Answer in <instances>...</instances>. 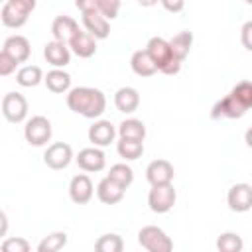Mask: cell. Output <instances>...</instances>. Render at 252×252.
Instances as JSON below:
<instances>
[{
	"label": "cell",
	"instance_id": "cell-26",
	"mask_svg": "<svg viewBox=\"0 0 252 252\" xmlns=\"http://www.w3.org/2000/svg\"><path fill=\"white\" fill-rule=\"evenodd\" d=\"M169 45H171L173 55H175L179 61H185V57L189 55L191 45H193V33H191V32H179L177 35H173V37L169 39Z\"/></svg>",
	"mask_w": 252,
	"mask_h": 252
},
{
	"label": "cell",
	"instance_id": "cell-28",
	"mask_svg": "<svg viewBox=\"0 0 252 252\" xmlns=\"http://www.w3.org/2000/svg\"><path fill=\"white\" fill-rule=\"evenodd\" d=\"M244 248V242L238 232H222L217 238V250L219 252H240Z\"/></svg>",
	"mask_w": 252,
	"mask_h": 252
},
{
	"label": "cell",
	"instance_id": "cell-12",
	"mask_svg": "<svg viewBox=\"0 0 252 252\" xmlns=\"http://www.w3.org/2000/svg\"><path fill=\"white\" fill-rule=\"evenodd\" d=\"M93 193H94V187H93V181L87 173H79L71 179L69 183V197L75 205H87L91 199H93Z\"/></svg>",
	"mask_w": 252,
	"mask_h": 252
},
{
	"label": "cell",
	"instance_id": "cell-5",
	"mask_svg": "<svg viewBox=\"0 0 252 252\" xmlns=\"http://www.w3.org/2000/svg\"><path fill=\"white\" fill-rule=\"evenodd\" d=\"M175 199H177V193H175L171 183H167V185H152V189L148 193V205L158 215H163V213L171 211L173 205H175Z\"/></svg>",
	"mask_w": 252,
	"mask_h": 252
},
{
	"label": "cell",
	"instance_id": "cell-24",
	"mask_svg": "<svg viewBox=\"0 0 252 252\" xmlns=\"http://www.w3.org/2000/svg\"><path fill=\"white\" fill-rule=\"evenodd\" d=\"M41 81H43V71H41V67H37V65H24V67H20L18 73H16V83H18L20 87H26V89L37 87Z\"/></svg>",
	"mask_w": 252,
	"mask_h": 252
},
{
	"label": "cell",
	"instance_id": "cell-19",
	"mask_svg": "<svg viewBox=\"0 0 252 252\" xmlns=\"http://www.w3.org/2000/svg\"><path fill=\"white\" fill-rule=\"evenodd\" d=\"M130 67L138 77H152L158 73V65L148 53V49H138L130 57Z\"/></svg>",
	"mask_w": 252,
	"mask_h": 252
},
{
	"label": "cell",
	"instance_id": "cell-10",
	"mask_svg": "<svg viewBox=\"0 0 252 252\" xmlns=\"http://www.w3.org/2000/svg\"><path fill=\"white\" fill-rule=\"evenodd\" d=\"M77 165L83 169V171H89V173H94V171H102L104 165H106V156L104 152L98 148V146H93V148H85L77 154L75 158Z\"/></svg>",
	"mask_w": 252,
	"mask_h": 252
},
{
	"label": "cell",
	"instance_id": "cell-42",
	"mask_svg": "<svg viewBox=\"0 0 252 252\" xmlns=\"http://www.w3.org/2000/svg\"><path fill=\"white\" fill-rule=\"evenodd\" d=\"M244 142H246L248 148H252V126L246 130V134H244Z\"/></svg>",
	"mask_w": 252,
	"mask_h": 252
},
{
	"label": "cell",
	"instance_id": "cell-13",
	"mask_svg": "<svg viewBox=\"0 0 252 252\" xmlns=\"http://www.w3.org/2000/svg\"><path fill=\"white\" fill-rule=\"evenodd\" d=\"M43 57L49 65L63 69L65 65L71 63V47H69V43L57 41V39L47 41L45 47H43Z\"/></svg>",
	"mask_w": 252,
	"mask_h": 252
},
{
	"label": "cell",
	"instance_id": "cell-34",
	"mask_svg": "<svg viewBox=\"0 0 252 252\" xmlns=\"http://www.w3.org/2000/svg\"><path fill=\"white\" fill-rule=\"evenodd\" d=\"M98 12H100L106 20H114V18H118V12H120V0H98Z\"/></svg>",
	"mask_w": 252,
	"mask_h": 252
},
{
	"label": "cell",
	"instance_id": "cell-4",
	"mask_svg": "<svg viewBox=\"0 0 252 252\" xmlns=\"http://www.w3.org/2000/svg\"><path fill=\"white\" fill-rule=\"evenodd\" d=\"M51 132H53L51 130V122L45 116H41V114L32 116L26 122V126H24V138H26V142L30 146H35V148L45 146L51 140Z\"/></svg>",
	"mask_w": 252,
	"mask_h": 252
},
{
	"label": "cell",
	"instance_id": "cell-15",
	"mask_svg": "<svg viewBox=\"0 0 252 252\" xmlns=\"http://www.w3.org/2000/svg\"><path fill=\"white\" fill-rule=\"evenodd\" d=\"M116 128L110 120H96L91 128H89V142H93L98 148L108 146L110 142H114L116 138Z\"/></svg>",
	"mask_w": 252,
	"mask_h": 252
},
{
	"label": "cell",
	"instance_id": "cell-43",
	"mask_svg": "<svg viewBox=\"0 0 252 252\" xmlns=\"http://www.w3.org/2000/svg\"><path fill=\"white\" fill-rule=\"evenodd\" d=\"M244 2H246V4H250V6H252V0H244Z\"/></svg>",
	"mask_w": 252,
	"mask_h": 252
},
{
	"label": "cell",
	"instance_id": "cell-29",
	"mask_svg": "<svg viewBox=\"0 0 252 252\" xmlns=\"http://www.w3.org/2000/svg\"><path fill=\"white\" fill-rule=\"evenodd\" d=\"M94 250H98V252H122L124 250V240H122V236H118L114 232L102 234L94 242Z\"/></svg>",
	"mask_w": 252,
	"mask_h": 252
},
{
	"label": "cell",
	"instance_id": "cell-7",
	"mask_svg": "<svg viewBox=\"0 0 252 252\" xmlns=\"http://www.w3.org/2000/svg\"><path fill=\"white\" fill-rule=\"evenodd\" d=\"M228 209L234 213H246L252 209V185L250 183H234L226 193Z\"/></svg>",
	"mask_w": 252,
	"mask_h": 252
},
{
	"label": "cell",
	"instance_id": "cell-23",
	"mask_svg": "<svg viewBox=\"0 0 252 252\" xmlns=\"http://www.w3.org/2000/svg\"><path fill=\"white\" fill-rule=\"evenodd\" d=\"M28 18H30V14H26V12H22L20 8H16L10 0H6L4 2V6H2V12H0V20H2V24L6 26V28H22L26 22H28Z\"/></svg>",
	"mask_w": 252,
	"mask_h": 252
},
{
	"label": "cell",
	"instance_id": "cell-27",
	"mask_svg": "<svg viewBox=\"0 0 252 252\" xmlns=\"http://www.w3.org/2000/svg\"><path fill=\"white\" fill-rule=\"evenodd\" d=\"M116 152H118V156L124 158L126 161H134V159L142 158V154H144V142L120 138L118 144H116Z\"/></svg>",
	"mask_w": 252,
	"mask_h": 252
},
{
	"label": "cell",
	"instance_id": "cell-30",
	"mask_svg": "<svg viewBox=\"0 0 252 252\" xmlns=\"http://www.w3.org/2000/svg\"><path fill=\"white\" fill-rule=\"evenodd\" d=\"M108 177L114 179L116 183H120L124 189H128L132 185V181H134V171L126 163H114L110 167V171H108Z\"/></svg>",
	"mask_w": 252,
	"mask_h": 252
},
{
	"label": "cell",
	"instance_id": "cell-8",
	"mask_svg": "<svg viewBox=\"0 0 252 252\" xmlns=\"http://www.w3.org/2000/svg\"><path fill=\"white\" fill-rule=\"evenodd\" d=\"M71 159H73V150L65 142H55V144L47 146V150L43 154V161L51 169H65L71 163Z\"/></svg>",
	"mask_w": 252,
	"mask_h": 252
},
{
	"label": "cell",
	"instance_id": "cell-16",
	"mask_svg": "<svg viewBox=\"0 0 252 252\" xmlns=\"http://www.w3.org/2000/svg\"><path fill=\"white\" fill-rule=\"evenodd\" d=\"M69 47H71V51H73L77 57L89 59V57H93V55L96 53V37H93L87 30H85V32L79 30V32L73 35V39L69 41Z\"/></svg>",
	"mask_w": 252,
	"mask_h": 252
},
{
	"label": "cell",
	"instance_id": "cell-6",
	"mask_svg": "<svg viewBox=\"0 0 252 252\" xmlns=\"http://www.w3.org/2000/svg\"><path fill=\"white\" fill-rule=\"evenodd\" d=\"M2 114L8 122L20 124L28 116V100L20 93H6L2 98Z\"/></svg>",
	"mask_w": 252,
	"mask_h": 252
},
{
	"label": "cell",
	"instance_id": "cell-25",
	"mask_svg": "<svg viewBox=\"0 0 252 252\" xmlns=\"http://www.w3.org/2000/svg\"><path fill=\"white\" fill-rule=\"evenodd\" d=\"M118 136L120 138H126V140H140V142H144V138H146V126L138 118H126L118 126Z\"/></svg>",
	"mask_w": 252,
	"mask_h": 252
},
{
	"label": "cell",
	"instance_id": "cell-20",
	"mask_svg": "<svg viewBox=\"0 0 252 252\" xmlns=\"http://www.w3.org/2000/svg\"><path fill=\"white\" fill-rule=\"evenodd\" d=\"M83 26L85 30L96 37V39H106L110 33V24L108 20L100 14V12H93V14H83Z\"/></svg>",
	"mask_w": 252,
	"mask_h": 252
},
{
	"label": "cell",
	"instance_id": "cell-32",
	"mask_svg": "<svg viewBox=\"0 0 252 252\" xmlns=\"http://www.w3.org/2000/svg\"><path fill=\"white\" fill-rule=\"evenodd\" d=\"M230 94H232L246 110L252 108V81H240V83H236V85L232 87Z\"/></svg>",
	"mask_w": 252,
	"mask_h": 252
},
{
	"label": "cell",
	"instance_id": "cell-31",
	"mask_svg": "<svg viewBox=\"0 0 252 252\" xmlns=\"http://www.w3.org/2000/svg\"><path fill=\"white\" fill-rule=\"evenodd\" d=\"M65 244H67V232H51L37 244V252H57L65 248Z\"/></svg>",
	"mask_w": 252,
	"mask_h": 252
},
{
	"label": "cell",
	"instance_id": "cell-18",
	"mask_svg": "<svg viewBox=\"0 0 252 252\" xmlns=\"http://www.w3.org/2000/svg\"><path fill=\"white\" fill-rule=\"evenodd\" d=\"M2 51L10 53L18 63H26L30 59L32 47H30L28 37H24V35H10V37H6L4 45H2Z\"/></svg>",
	"mask_w": 252,
	"mask_h": 252
},
{
	"label": "cell",
	"instance_id": "cell-35",
	"mask_svg": "<svg viewBox=\"0 0 252 252\" xmlns=\"http://www.w3.org/2000/svg\"><path fill=\"white\" fill-rule=\"evenodd\" d=\"M18 65H20V63H18L10 53L0 51V75H2V77L12 75V73L16 71V67H18Z\"/></svg>",
	"mask_w": 252,
	"mask_h": 252
},
{
	"label": "cell",
	"instance_id": "cell-9",
	"mask_svg": "<svg viewBox=\"0 0 252 252\" xmlns=\"http://www.w3.org/2000/svg\"><path fill=\"white\" fill-rule=\"evenodd\" d=\"M246 114V108L228 93L226 96H222L220 100L215 102L213 110H211V118L213 120H219V118H230V120H236V118H242Z\"/></svg>",
	"mask_w": 252,
	"mask_h": 252
},
{
	"label": "cell",
	"instance_id": "cell-11",
	"mask_svg": "<svg viewBox=\"0 0 252 252\" xmlns=\"http://www.w3.org/2000/svg\"><path fill=\"white\" fill-rule=\"evenodd\" d=\"M175 177V169L167 159H154L146 167V179L150 185H167Z\"/></svg>",
	"mask_w": 252,
	"mask_h": 252
},
{
	"label": "cell",
	"instance_id": "cell-33",
	"mask_svg": "<svg viewBox=\"0 0 252 252\" xmlns=\"http://www.w3.org/2000/svg\"><path fill=\"white\" fill-rule=\"evenodd\" d=\"M0 248H2L4 252H30L32 246H30V242H28L26 238H22V236H12V238L2 240Z\"/></svg>",
	"mask_w": 252,
	"mask_h": 252
},
{
	"label": "cell",
	"instance_id": "cell-22",
	"mask_svg": "<svg viewBox=\"0 0 252 252\" xmlns=\"http://www.w3.org/2000/svg\"><path fill=\"white\" fill-rule=\"evenodd\" d=\"M43 83L47 87V91L55 93V94H63V93H69L71 91V75L59 67H53L45 77H43Z\"/></svg>",
	"mask_w": 252,
	"mask_h": 252
},
{
	"label": "cell",
	"instance_id": "cell-21",
	"mask_svg": "<svg viewBox=\"0 0 252 252\" xmlns=\"http://www.w3.org/2000/svg\"><path fill=\"white\" fill-rule=\"evenodd\" d=\"M114 106L124 112V114H130L134 110H138L140 106V93L134 89V87H122L114 93Z\"/></svg>",
	"mask_w": 252,
	"mask_h": 252
},
{
	"label": "cell",
	"instance_id": "cell-2",
	"mask_svg": "<svg viewBox=\"0 0 252 252\" xmlns=\"http://www.w3.org/2000/svg\"><path fill=\"white\" fill-rule=\"evenodd\" d=\"M146 49H148V53L152 55V59L156 61L159 73H163V75H177V73H179L183 61H179V59L173 55L171 45H169L167 39L156 35V37H152V39L148 41Z\"/></svg>",
	"mask_w": 252,
	"mask_h": 252
},
{
	"label": "cell",
	"instance_id": "cell-14",
	"mask_svg": "<svg viewBox=\"0 0 252 252\" xmlns=\"http://www.w3.org/2000/svg\"><path fill=\"white\" fill-rule=\"evenodd\" d=\"M124 193H126V189L120 183H116L114 179H110L108 175L102 177L98 181V185H96V197L104 205H116V203H120L124 199Z\"/></svg>",
	"mask_w": 252,
	"mask_h": 252
},
{
	"label": "cell",
	"instance_id": "cell-40",
	"mask_svg": "<svg viewBox=\"0 0 252 252\" xmlns=\"http://www.w3.org/2000/svg\"><path fill=\"white\" fill-rule=\"evenodd\" d=\"M0 220H2V230H0V236H6V226H8L6 213H0Z\"/></svg>",
	"mask_w": 252,
	"mask_h": 252
},
{
	"label": "cell",
	"instance_id": "cell-17",
	"mask_svg": "<svg viewBox=\"0 0 252 252\" xmlns=\"http://www.w3.org/2000/svg\"><path fill=\"white\" fill-rule=\"evenodd\" d=\"M77 32H79V24H77V20L71 18V16H57V18L53 20V24H51L53 39L63 41V43H69Z\"/></svg>",
	"mask_w": 252,
	"mask_h": 252
},
{
	"label": "cell",
	"instance_id": "cell-41",
	"mask_svg": "<svg viewBox=\"0 0 252 252\" xmlns=\"http://www.w3.org/2000/svg\"><path fill=\"white\" fill-rule=\"evenodd\" d=\"M140 6H144V8H152V6H156L159 0H136Z\"/></svg>",
	"mask_w": 252,
	"mask_h": 252
},
{
	"label": "cell",
	"instance_id": "cell-39",
	"mask_svg": "<svg viewBox=\"0 0 252 252\" xmlns=\"http://www.w3.org/2000/svg\"><path fill=\"white\" fill-rule=\"evenodd\" d=\"M16 8H20L22 12H26V14H32L33 10H35V4H37V0H10Z\"/></svg>",
	"mask_w": 252,
	"mask_h": 252
},
{
	"label": "cell",
	"instance_id": "cell-36",
	"mask_svg": "<svg viewBox=\"0 0 252 252\" xmlns=\"http://www.w3.org/2000/svg\"><path fill=\"white\" fill-rule=\"evenodd\" d=\"M240 41H242V45L248 51H252V20L242 24V28H240Z\"/></svg>",
	"mask_w": 252,
	"mask_h": 252
},
{
	"label": "cell",
	"instance_id": "cell-1",
	"mask_svg": "<svg viewBox=\"0 0 252 252\" xmlns=\"http://www.w3.org/2000/svg\"><path fill=\"white\" fill-rule=\"evenodd\" d=\"M67 106L85 118H98L106 110V96L94 87H75L67 93Z\"/></svg>",
	"mask_w": 252,
	"mask_h": 252
},
{
	"label": "cell",
	"instance_id": "cell-37",
	"mask_svg": "<svg viewBox=\"0 0 252 252\" xmlns=\"http://www.w3.org/2000/svg\"><path fill=\"white\" fill-rule=\"evenodd\" d=\"M75 6L81 10V14L98 12V0H75Z\"/></svg>",
	"mask_w": 252,
	"mask_h": 252
},
{
	"label": "cell",
	"instance_id": "cell-38",
	"mask_svg": "<svg viewBox=\"0 0 252 252\" xmlns=\"http://www.w3.org/2000/svg\"><path fill=\"white\" fill-rule=\"evenodd\" d=\"M159 4L163 6V10L171 14H179L185 8V0H159Z\"/></svg>",
	"mask_w": 252,
	"mask_h": 252
},
{
	"label": "cell",
	"instance_id": "cell-3",
	"mask_svg": "<svg viewBox=\"0 0 252 252\" xmlns=\"http://www.w3.org/2000/svg\"><path fill=\"white\" fill-rule=\"evenodd\" d=\"M138 244L142 248H146L148 252H169L173 248V240L159 226H154V224H148V226L140 228Z\"/></svg>",
	"mask_w": 252,
	"mask_h": 252
}]
</instances>
